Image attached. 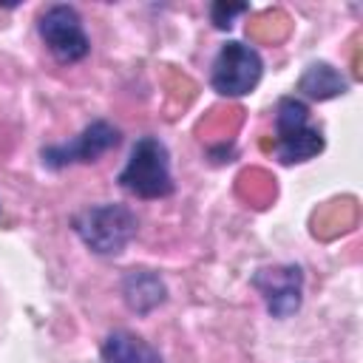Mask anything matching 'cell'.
I'll return each instance as SVG.
<instances>
[{
    "label": "cell",
    "instance_id": "10",
    "mask_svg": "<svg viewBox=\"0 0 363 363\" xmlns=\"http://www.w3.org/2000/svg\"><path fill=\"white\" fill-rule=\"evenodd\" d=\"M298 94H303L306 99H315V102H326V99H335V96H343L349 91V79L332 65V62H309L295 85Z\"/></svg>",
    "mask_w": 363,
    "mask_h": 363
},
{
    "label": "cell",
    "instance_id": "7",
    "mask_svg": "<svg viewBox=\"0 0 363 363\" xmlns=\"http://www.w3.org/2000/svg\"><path fill=\"white\" fill-rule=\"evenodd\" d=\"M252 289L264 298V306L272 318H292L303 303V269L298 264L261 267L250 278Z\"/></svg>",
    "mask_w": 363,
    "mask_h": 363
},
{
    "label": "cell",
    "instance_id": "6",
    "mask_svg": "<svg viewBox=\"0 0 363 363\" xmlns=\"http://www.w3.org/2000/svg\"><path fill=\"white\" fill-rule=\"evenodd\" d=\"M261 77H264L261 54L241 40H227L210 65V88L218 96H230V99L252 94Z\"/></svg>",
    "mask_w": 363,
    "mask_h": 363
},
{
    "label": "cell",
    "instance_id": "1",
    "mask_svg": "<svg viewBox=\"0 0 363 363\" xmlns=\"http://www.w3.org/2000/svg\"><path fill=\"white\" fill-rule=\"evenodd\" d=\"M71 230L74 235L102 258L125 252V247L136 238L139 233V216L119 201H102L82 207L71 216Z\"/></svg>",
    "mask_w": 363,
    "mask_h": 363
},
{
    "label": "cell",
    "instance_id": "11",
    "mask_svg": "<svg viewBox=\"0 0 363 363\" xmlns=\"http://www.w3.org/2000/svg\"><path fill=\"white\" fill-rule=\"evenodd\" d=\"M244 11H250L247 3H224V0H218V3L210 6V23L224 31V28H230L233 20H235L238 14H244Z\"/></svg>",
    "mask_w": 363,
    "mask_h": 363
},
{
    "label": "cell",
    "instance_id": "9",
    "mask_svg": "<svg viewBox=\"0 0 363 363\" xmlns=\"http://www.w3.org/2000/svg\"><path fill=\"white\" fill-rule=\"evenodd\" d=\"M99 360L102 363H164L159 349L130 329L108 332L99 346Z\"/></svg>",
    "mask_w": 363,
    "mask_h": 363
},
{
    "label": "cell",
    "instance_id": "2",
    "mask_svg": "<svg viewBox=\"0 0 363 363\" xmlns=\"http://www.w3.org/2000/svg\"><path fill=\"white\" fill-rule=\"evenodd\" d=\"M119 187L142 201L167 199L176 190L173 173H170V150L159 136H139L130 147V156L125 167L116 176Z\"/></svg>",
    "mask_w": 363,
    "mask_h": 363
},
{
    "label": "cell",
    "instance_id": "3",
    "mask_svg": "<svg viewBox=\"0 0 363 363\" xmlns=\"http://www.w3.org/2000/svg\"><path fill=\"white\" fill-rule=\"evenodd\" d=\"M326 147L323 130L312 125L309 105L298 96H281L275 105V145L272 153L281 164H301Z\"/></svg>",
    "mask_w": 363,
    "mask_h": 363
},
{
    "label": "cell",
    "instance_id": "4",
    "mask_svg": "<svg viewBox=\"0 0 363 363\" xmlns=\"http://www.w3.org/2000/svg\"><path fill=\"white\" fill-rule=\"evenodd\" d=\"M119 142H122V130L116 125H111L108 119H94L74 139L40 147V162H43L45 170H65V167H74V164H94L105 153L116 150Z\"/></svg>",
    "mask_w": 363,
    "mask_h": 363
},
{
    "label": "cell",
    "instance_id": "5",
    "mask_svg": "<svg viewBox=\"0 0 363 363\" xmlns=\"http://www.w3.org/2000/svg\"><path fill=\"white\" fill-rule=\"evenodd\" d=\"M37 34H40L43 45L48 48V54L62 65L82 62L91 54V37L82 26V17L68 3L48 6L37 17Z\"/></svg>",
    "mask_w": 363,
    "mask_h": 363
},
{
    "label": "cell",
    "instance_id": "8",
    "mask_svg": "<svg viewBox=\"0 0 363 363\" xmlns=\"http://www.w3.org/2000/svg\"><path fill=\"white\" fill-rule=\"evenodd\" d=\"M119 289H122L125 306L133 315H139V318L150 315L153 309H159L167 301V286H164L162 275L153 272V269H147V267L128 269L122 275V281H119Z\"/></svg>",
    "mask_w": 363,
    "mask_h": 363
}]
</instances>
